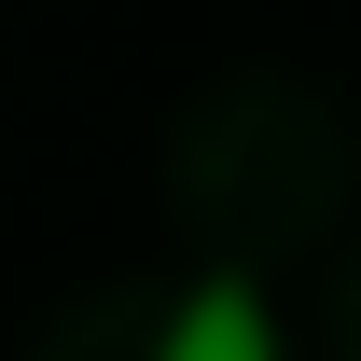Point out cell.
<instances>
[{
	"label": "cell",
	"instance_id": "obj_1",
	"mask_svg": "<svg viewBox=\"0 0 361 361\" xmlns=\"http://www.w3.org/2000/svg\"><path fill=\"white\" fill-rule=\"evenodd\" d=\"M153 361H278V319L250 278H209V292H180V319L153 334Z\"/></svg>",
	"mask_w": 361,
	"mask_h": 361
}]
</instances>
